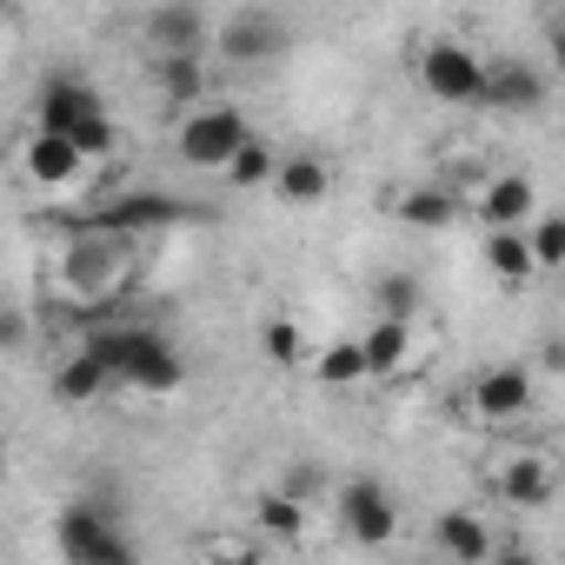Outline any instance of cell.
I'll return each instance as SVG.
<instances>
[{
  "label": "cell",
  "mask_w": 565,
  "mask_h": 565,
  "mask_svg": "<svg viewBox=\"0 0 565 565\" xmlns=\"http://www.w3.org/2000/svg\"><path fill=\"white\" fill-rule=\"evenodd\" d=\"M340 532L353 545H386L399 539V499L380 479H347L340 486Z\"/></svg>",
  "instance_id": "cell-7"
},
{
  "label": "cell",
  "mask_w": 565,
  "mask_h": 565,
  "mask_svg": "<svg viewBox=\"0 0 565 565\" xmlns=\"http://www.w3.org/2000/svg\"><path fill=\"white\" fill-rule=\"evenodd\" d=\"M21 173H28L34 186H74V180L87 173V153H81L67 134L28 127V140H21Z\"/></svg>",
  "instance_id": "cell-12"
},
{
  "label": "cell",
  "mask_w": 565,
  "mask_h": 565,
  "mask_svg": "<svg viewBox=\"0 0 565 565\" xmlns=\"http://www.w3.org/2000/svg\"><path fill=\"white\" fill-rule=\"evenodd\" d=\"M279 160H287V153H279L273 140H259V134H253V140H246V153H239V160L226 167V180H233L239 193H246V186H273V173H279Z\"/></svg>",
  "instance_id": "cell-26"
},
{
  "label": "cell",
  "mask_w": 565,
  "mask_h": 565,
  "mask_svg": "<svg viewBox=\"0 0 565 565\" xmlns=\"http://www.w3.org/2000/svg\"><path fill=\"white\" fill-rule=\"evenodd\" d=\"M114 386V373H107V360L94 353V347H81V353H67L61 366H54V399H67V406H87V399H100Z\"/></svg>",
  "instance_id": "cell-19"
},
{
  "label": "cell",
  "mask_w": 565,
  "mask_h": 565,
  "mask_svg": "<svg viewBox=\"0 0 565 565\" xmlns=\"http://www.w3.org/2000/svg\"><path fill=\"white\" fill-rule=\"evenodd\" d=\"M525 239H532V266L539 273H558L565 266V213H539L525 226Z\"/></svg>",
  "instance_id": "cell-27"
},
{
  "label": "cell",
  "mask_w": 565,
  "mask_h": 565,
  "mask_svg": "<svg viewBox=\"0 0 565 565\" xmlns=\"http://www.w3.org/2000/svg\"><path fill=\"white\" fill-rule=\"evenodd\" d=\"M433 545H439L452 565H492V558H499L492 525H486L479 512H466V505H452V512H439V519H433Z\"/></svg>",
  "instance_id": "cell-14"
},
{
  "label": "cell",
  "mask_w": 565,
  "mask_h": 565,
  "mask_svg": "<svg viewBox=\"0 0 565 565\" xmlns=\"http://www.w3.org/2000/svg\"><path fill=\"white\" fill-rule=\"evenodd\" d=\"M253 532H259V539H279V545H300V539H307V505L273 486V492L253 499Z\"/></svg>",
  "instance_id": "cell-21"
},
{
  "label": "cell",
  "mask_w": 565,
  "mask_h": 565,
  "mask_svg": "<svg viewBox=\"0 0 565 565\" xmlns=\"http://www.w3.org/2000/svg\"><path fill=\"white\" fill-rule=\"evenodd\" d=\"M360 353H366V373H373V380H393V373L413 360V327H406V320H373V327L360 333Z\"/></svg>",
  "instance_id": "cell-20"
},
{
  "label": "cell",
  "mask_w": 565,
  "mask_h": 565,
  "mask_svg": "<svg viewBox=\"0 0 565 565\" xmlns=\"http://www.w3.org/2000/svg\"><path fill=\"white\" fill-rule=\"evenodd\" d=\"M472 213H479L486 233H525L539 220V186L525 173H492V180L472 186Z\"/></svg>",
  "instance_id": "cell-10"
},
{
  "label": "cell",
  "mask_w": 565,
  "mask_h": 565,
  "mask_svg": "<svg viewBox=\"0 0 565 565\" xmlns=\"http://www.w3.org/2000/svg\"><path fill=\"white\" fill-rule=\"evenodd\" d=\"M419 307H426V287H419V273H406V266H393V273H380L373 279V320H419Z\"/></svg>",
  "instance_id": "cell-22"
},
{
  "label": "cell",
  "mask_w": 565,
  "mask_h": 565,
  "mask_svg": "<svg viewBox=\"0 0 565 565\" xmlns=\"http://www.w3.org/2000/svg\"><path fill=\"white\" fill-rule=\"evenodd\" d=\"M213 28L220 21H206L200 8H186V0H160L147 14V47H153V61H206Z\"/></svg>",
  "instance_id": "cell-8"
},
{
  "label": "cell",
  "mask_w": 565,
  "mask_h": 565,
  "mask_svg": "<svg viewBox=\"0 0 565 565\" xmlns=\"http://www.w3.org/2000/svg\"><path fill=\"white\" fill-rule=\"evenodd\" d=\"M87 347L107 360L114 386H134V393H180V380H186L180 353H173L160 333H140V327H107V333H94Z\"/></svg>",
  "instance_id": "cell-1"
},
{
  "label": "cell",
  "mask_w": 565,
  "mask_h": 565,
  "mask_svg": "<svg viewBox=\"0 0 565 565\" xmlns=\"http://www.w3.org/2000/svg\"><path fill=\"white\" fill-rule=\"evenodd\" d=\"M545 47H552V67L565 74V21H552V34H545Z\"/></svg>",
  "instance_id": "cell-32"
},
{
  "label": "cell",
  "mask_w": 565,
  "mask_h": 565,
  "mask_svg": "<svg viewBox=\"0 0 565 565\" xmlns=\"http://www.w3.org/2000/svg\"><path fill=\"white\" fill-rule=\"evenodd\" d=\"M552 492H558V466L545 452H512L499 466V499L512 512H539V505H552Z\"/></svg>",
  "instance_id": "cell-13"
},
{
  "label": "cell",
  "mask_w": 565,
  "mask_h": 565,
  "mask_svg": "<svg viewBox=\"0 0 565 565\" xmlns=\"http://www.w3.org/2000/svg\"><path fill=\"white\" fill-rule=\"evenodd\" d=\"M54 552L67 565H140V545L127 539V525L94 499H74L54 512Z\"/></svg>",
  "instance_id": "cell-2"
},
{
  "label": "cell",
  "mask_w": 565,
  "mask_h": 565,
  "mask_svg": "<svg viewBox=\"0 0 565 565\" xmlns=\"http://www.w3.org/2000/svg\"><path fill=\"white\" fill-rule=\"evenodd\" d=\"M246 140H253L246 114H239V107H226V100H206V107L180 114L173 153H180V167H200V173H226V167L246 153Z\"/></svg>",
  "instance_id": "cell-3"
},
{
  "label": "cell",
  "mask_w": 565,
  "mask_h": 565,
  "mask_svg": "<svg viewBox=\"0 0 565 565\" xmlns=\"http://www.w3.org/2000/svg\"><path fill=\"white\" fill-rule=\"evenodd\" d=\"M186 206L173 193H120L107 200L94 220H81V233H114V239H134V233H153V226H173Z\"/></svg>",
  "instance_id": "cell-11"
},
{
  "label": "cell",
  "mask_w": 565,
  "mask_h": 565,
  "mask_svg": "<svg viewBox=\"0 0 565 565\" xmlns=\"http://www.w3.org/2000/svg\"><path fill=\"white\" fill-rule=\"evenodd\" d=\"M486 273L505 279V287H519V279H532V239L525 233H486Z\"/></svg>",
  "instance_id": "cell-25"
},
{
  "label": "cell",
  "mask_w": 565,
  "mask_h": 565,
  "mask_svg": "<svg viewBox=\"0 0 565 565\" xmlns=\"http://www.w3.org/2000/svg\"><path fill=\"white\" fill-rule=\"evenodd\" d=\"M259 353H266L273 366H300V327H294V320H266V327H259Z\"/></svg>",
  "instance_id": "cell-28"
},
{
  "label": "cell",
  "mask_w": 565,
  "mask_h": 565,
  "mask_svg": "<svg viewBox=\"0 0 565 565\" xmlns=\"http://www.w3.org/2000/svg\"><path fill=\"white\" fill-rule=\"evenodd\" d=\"M273 193L287 200V206H320L333 193V167L320 153H287V160H279V173H273Z\"/></svg>",
  "instance_id": "cell-16"
},
{
  "label": "cell",
  "mask_w": 565,
  "mask_h": 565,
  "mask_svg": "<svg viewBox=\"0 0 565 565\" xmlns=\"http://www.w3.org/2000/svg\"><path fill=\"white\" fill-rule=\"evenodd\" d=\"M393 220H399V226H426V233H439V226L459 220V200H452L446 186H406V193H393Z\"/></svg>",
  "instance_id": "cell-23"
},
{
  "label": "cell",
  "mask_w": 565,
  "mask_h": 565,
  "mask_svg": "<svg viewBox=\"0 0 565 565\" xmlns=\"http://www.w3.org/2000/svg\"><path fill=\"white\" fill-rule=\"evenodd\" d=\"M206 558H220V565H246V545H239V539H213Z\"/></svg>",
  "instance_id": "cell-31"
},
{
  "label": "cell",
  "mask_w": 565,
  "mask_h": 565,
  "mask_svg": "<svg viewBox=\"0 0 565 565\" xmlns=\"http://www.w3.org/2000/svg\"><path fill=\"white\" fill-rule=\"evenodd\" d=\"M413 74L446 107H486V61L466 41H426L419 61H413Z\"/></svg>",
  "instance_id": "cell-4"
},
{
  "label": "cell",
  "mask_w": 565,
  "mask_h": 565,
  "mask_svg": "<svg viewBox=\"0 0 565 565\" xmlns=\"http://www.w3.org/2000/svg\"><path fill=\"white\" fill-rule=\"evenodd\" d=\"M545 100V81L525 61H486V107L492 114H532Z\"/></svg>",
  "instance_id": "cell-15"
},
{
  "label": "cell",
  "mask_w": 565,
  "mask_h": 565,
  "mask_svg": "<svg viewBox=\"0 0 565 565\" xmlns=\"http://www.w3.org/2000/svg\"><path fill=\"white\" fill-rule=\"evenodd\" d=\"M147 74H153L160 107H180V114L206 107V61H147Z\"/></svg>",
  "instance_id": "cell-18"
},
{
  "label": "cell",
  "mask_w": 565,
  "mask_h": 565,
  "mask_svg": "<svg viewBox=\"0 0 565 565\" xmlns=\"http://www.w3.org/2000/svg\"><path fill=\"white\" fill-rule=\"evenodd\" d=\"M313 380H320L327 393H347V386L373 380V373H366V353H360V340H333V347H320V353H313Z\"/></svg>",
  "instance_id": "cell-24"
},
{
  "label": "cell",
  "mask_w": 565,
  "mask_h": 565,
  "mask_svg": "<svg viewBox=\"0 0 565 565\" xmlns=\"http://www.w3.org/2000/svg\"><path fill=\"white\" fill-rule=\"evenodd\" d=\"M74 147L87 153V167H94V160H107V153L120 147V127H114V114H100L94 127H81V134H74Z\"/></svg>",
  "instance_id": "cell-29"
},
{
  "label": "cell",
  "mask_w": 565,
  "mask_h": 565,
  "mask_svg": "<svg viewBox=\"0 0 565 565\" xmlns=\"http://www.w3.org/2000/svg\"><path fill=\"white\" fill-rule=\"evenodd\" d=\"M492 565H539V552H525V545H505V552H499Z\"/></svg>",
  "instance_id": "cell-33"
},
{
  "label": "cell",
  "mask_w": 565,
  "mask_h": 565,
  "mask_svg": "<svg viewBox=\"0 0 565 565\" xmlns=\"http://www.w3.org/2000/svg\"><path fill=\"white\" fill-rule=\"evenodd\" d=\"M107 114V100H100V87L94 81H81V74H47L41 81V94H34V127L41 134H81V127H94Z\"/></svg>",
  "instance_id": "cell-5"
},
{
  "label": "cell",
  "mask_w": 565,
  "mask_h": 565,
  "mask_svg": "<svg viewBox=\"0 0 565 565\" xmlns=\"http://www.w3.org/2000/svg\"><path fill=\"white\" fill-rule=\"evenodd\" d=\"M532 399H539L532 366L499 360V366H479V373H472V413H479L486 426H512V419H525Z\"/></svg>",
  "instance_id": "cell-6"
},
{
  "label": "cell",
  "mask_w": 565,
  "mask_h": 565,
  "mask_svg": "<svg viewBox=\"0 0 565 565\" xmlns=\"http://www.w3.org/2000/svg\"><path fill=\"white\" fill-rule=\"evenodd\" d=\"M287 499H300V505H313L320 492H327V472L320 466H287V486H279Z\"/></svg>",
  "instance_id": "cell-30"
},
{
  "label": "cell",
  "mask_w": 565,
  "mask_h": 565,
  "mask_svg": "<svg viewBox=\"0 0 565 565\" xmlns=\"http://www.w3.org/2000/svg\"><path fill=\"white\" fill-rule=\"evenodd\" d=\"M213 47H220V61H233V67H259V61H273L279 47H287V21L266 14V8H233V14L213 28Z\"/></svg>",
  "instance_id": "cell-9"
},
{
  "label": "cell",
  "mask_w": 565,
  "mask_h": 565,
  "mask_svg": "<svg viewBox=\"0 0 565 565\" xmlns=\"http://www.w3.org/2000/svg\"><path fill=\"white\" fill-rule=\"evenodd\" d=\"M120 266H127V239H114V233H81L67 253V273L81 287H107V279H120Z\"/></svg>",
  "instance_id": "cell-17"
}]
</instances>
